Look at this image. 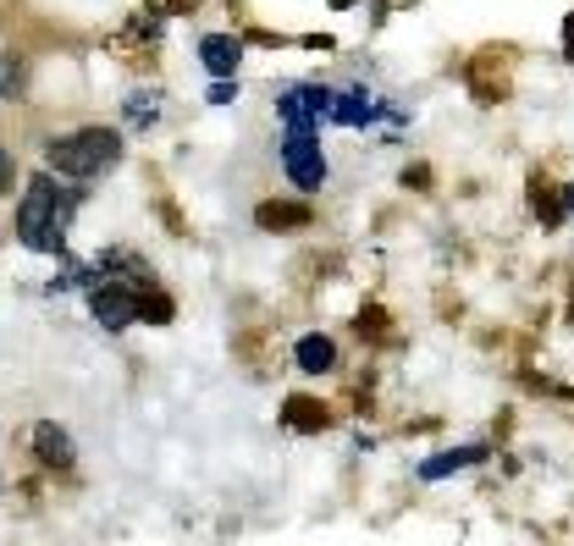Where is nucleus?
I'll return each instance as SVG.
<instances>
[{"mask_svg":"<svg viewBox=\"0 0 574 546\" xmlns=\"http://www.w3.org/2000/svg\"><path fill=\"white\" fill-rule=\"evenodd\" d=\"M22 95V61L17 56H0V100Z\"/></svg>","mask_w":574,"mask_h":546,"instance_id":"10","label":"nucleus"},{"mask_svg":"<svg viewBox=\"0 0 574 546\" xmlns=\"http://www.w3.org/2000/svg\"><path fill=\"white\" fill-rule=\"evenodd\" d=\"M481 458H486V447H453V453L420 464V480H442V475H453V469H464V464H481Z\"/></svg>","mask_w":574,"mask_h":546,"instance_id":"8","label":"nucleus"},{"mask_svg":"<svg viewBox=\"0 0 574 546\" xmlns=\"http://www.w3.org/2000/svg\"><path fill=\"white\" fill-rule=\"evenodd\" d=\"M293 359H298L304 376H326V370L337 365V343L320 337V331H309V337H298V354H293Z\"/></svg>","mask_w":574,"mask_h":546,"instance_id":"6","label":"nucleus"},{"mask_svg":"<svg viewBox=\"0 0 574 546\" xmlns=\"http://www.w3.org/2000/svg\"><path fill=\"white\" fill-rule=\"evenodd\" d=\"M33 453H39V464H50V469H72V436H67L61 425H50V419L33 425Z\"/></svg>","mask_w":574,"mask_h":546,"instance_id":"5","label":"nucleus"},{"mask_svg":"<svg viewBox=\"0 0 574 546\" xmlns=\"http://www.w3.org/2000/svg\"><path fill=\"white\" fill-rule=\"evenodd\" d=\"M260 221H266L271 232H283V227H304L309 210H298V205H260Z\"/></svg>","mask_w":574,"mask_h":546,"instance_id":"9","label":"nucleus"},{"mask_svg":"<svg viewBox=\"0 0 574 546\" xmlns=\"http://www.w3.org/2000/svg\"><path fill=\"white\" fill-rule=\"evenodd\" d=\"M564 210H570V216H574V182H570V188H564Z\"/></svg>","mask_w":574,"mask_h":546,"instance_id":"14","label":"nucleus"},{"mask_svg":"<svg viewBox=\"0 0 574 546\" xmlns=\"http://www.w3.org/2000/svg\"><path fill=\"white\" fill-rule=\"evenodd\" d=\"M283 419H287V425H304V430H309V425H320V409H315V404H287Z\"/></svg>","mask_w":574,"mask_h":546,"instance_id":"11","label":"nucleus"},{"mask_svg":"<svg viewBox=\"0 0 574 546\" xmlns=\"http://www.w3.org/2000/svg\"><path fill=\"white\" fill-rule=\"evenodd\" d=\"M227 100H232V83L216 78V83H210V106H227Z\"/></svg>","mask_w":574,"mask_h":546,"instance_id":"12","label":"nucleus"},{"mask_svg":"<svg viewBox=\"0 0 574 546\" xmlns=\"http://www.w3.org/2000/svg\"><path fill=\"white\" fill-rule=\"evenodd\" d=\"M89 304H95V320L100 326H111V331H122V326H133L139 320V287H128V281H100L95 292H89Z\"/></svg>","mask_w":574,"mask_h":546,"instance_id":"4","label":"nucleus"},{"mask_svg":"<svg viewBox=\"0 0 574 546\" xmlns=\"http://www.w3.org/2000/svg\"><path fill=\"white\" fill-rule=\"evenodd\" d=\"M199 61H205V67H210L216 78H227V72H232V67L244 61V50H238L232 39H221V33H210V39L199 44Z\"/></svg>","mask_w":574,"mask_h":546,"instance_id":"7","label":"nucleus"},{"mask_svg":"<svg viewBox=\"0 0 574 546\" xmlns=\"http://www.w3.org/2000/svg\"><path fill=\"white\" fill-rule=\"evenodd\" d=\"M50 166L61 171V177H72V182H89V177H100L117 155H122V138L111 133V128H83V133H67V138H50Z\"/></svg>","mask_w":574,"mask_h":546,"instance_id":"2","label":"nucleus"},{"mask_svg":"<svg viewBox=\"0 0 574 546\" xmlns=\"http://www.w3.org/2000/svg\"><path fill=\"white\" fill-rule=\"evenodd\" d=\"M283 171L293 177V188H304V193H315V188L326 182V155H320L315 133H287L283 138Z\"/></svg>","mask_w":574,"mask_h":546,"instance_id":"3","label":"nucleus"},{"mask_svg":"<svg viewBox=\"0 0 574 546\" xmlns=\"http://www.w3.org/2000/svg\"><path fill=\"white\" fill-rule=\"evenodd\" d=\"M17 238H22V249L61 255V244H67V199H61V182L50 171L28 182L22 210H17Z\"/></svg>","mask_w":574,"mask_h":546,"instance_id":"1","label":"nucleus"},{"mask_svg":"<svg viewBox=\"0 0 574 546\" xmlns=\"http://www.w3.org/2000/svg\"><path fill=\"white\" fill-rule=\"evenodd\" d=\"M6 188H11V155L0 149V193H6Z\"/></svg>","mask_w":574,"mask_h":546,"instance_id":"13","label":"nucleus"}]
</instances>
